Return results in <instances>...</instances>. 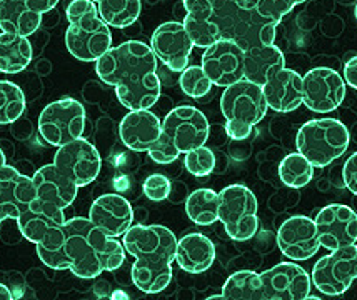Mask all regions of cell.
Here are the masks:
<instances>
[{
  "label": "cell",
  "instance_id": "1",
  "mask_svg": "<svg viewBox=\"0 0 357 300\" xmlns=\"http://www.w3.org/2000/svg\"><path fill=\"white\" fill-rule=\"evenodd\" d=\"M36 247L45 267L70 270L75 277L86 281L117 270L126 262L127 253L121 240L102 232L89 217L66 221Z\"/></svg>",
  "mask_w": 357,
  "mask_h": 300
},
{
  "label": "cell",
  "instance_id": "2",
  "mask_svg": "<svg viewBox=\"0 0 357 300\" xmlns=\"http://www.w3.org/2000/svg\"><path fill=\"white\" fill-rule=\"evenodd\" d=\"M96 72L102 82L116 87L119 102L129 111H146L160 99L157 57L146 42L127 40L110 47L96 62Z\"/></svg>",
  "mask_w": 357,
  "mask_h": 300
},
{
  "label": "cell",
  "instance_id": "3",
  "mask_svg": "<svg viewBox=\"0 0 357 300\" xmlns=\"http://www.w3.org/2000/svg\"><path fill=\"white\" fill-rule=\"evenodd\" d=\"M177 240L171 229L155 223H135L122 235L126 252L135 259L130 277L140 292L159 294L171 284Z\"/></svg>",
  "mask_w": 357,
  "mask_h": 300
},
{
  "label": "cell",
  "instance_id": "4",
  "mask_svg": "<svg viewBox=\"0 0 357 300\" xmlns=\"http://www.w3.org/2000/svg\"><path fill=\"white\" fill-rule=\"evenodd\" d=\"M214 20L220 39L234 40L244 50L275 44L279 24L254 0H214Z\"/></svg>",
  "mask_w": 357,
  "mask_h": 300
},
{
  "label": "cell",
  "instance_id": "5",
  "mask_svg": "<svg viewBox=\"0 0 357 300\" xmlns=\"http://www.w3.org/2000/svg\"><path fill=\"white\" fill-rule=\"evenodd\" d=\"M209 134V120L197 107L178 105L165 116L159 141L147 150V154L155 164H171L181 154L206 145Z\"/></svg>",
  "mask_w": 357,
  "mask_h": 300
},
{
  "label": "cell",
  "instance_id": "6",
  "mask_svg": "<svg viewBox=\"0 0 357 300\" xmlns=\"http://www.w3.org/2000/svg\"><path fill=\"white\" fill-rule=\"evenodd\" d=\"M69 27L66 45L72 57L80 62H97L112 47L110 27L102 20L93 0H72L66 7Z\"/></svg>",
  "mask_w": 357,
  "mask_h": 300
},
{
  "label": "cell",
  "instance_id": "7",
  "mask_svg": "<svg viewBox=\"0 0 357 300\" xmlns=\"http://www.w3.org/2000/svg\"><path fill=\"white\" fill-rule=\"evenodd\" d=\"M267 105L262 87L242 79L225 87L220 97V112L225 119V134L232 141H245L254 127L266 117Z\"/></svg>",
  "mask_w": 357,
  "mask_h": 300
},
{
  "label": "cell",
  "instance_id": "8",
  "mask_svg": "<svg viewBox=\"0 0 357 300\" xmlns=\"http://www.w3.org/2000/svg\"><path fill=\"white\" fill-rule=\"evenodd\" d=\"M351 135L347 127L337 119H314L301 127L296 147L314 167H327L342 157L349 147Z\"/></svg>",
  "mask_w": 357,
  "mask_h": 300
},
{
  "label": "cell",
  "instance_id": "9",
  "mask_svg": "<svg viewBox=\"0 0 357 300\" xmlns=\"http://www.w3.org/2000/svg\"><path fill=\"white\" fill-rule=\"evenodd\" d=\"M257 198L249 187L232 184L219 192V221L225 234L236 242H245L259 229Z\"/></svg>",
  "mask_w": 357,
  "mask_h": 300
},
{
  "label": "cell",
  "instance_id": "10",
  "mask_svg": "<svg viewBox=\"0 0 357 300\" xmlns=\"http://www.w3.org/2000/svg\"><path fill=\"white\" fill-rule=\"evenodd\" d=\"M86 120L84 105L79 100L66 97L44 107L39 116L37 129L49 145L62 147L82 137Z\"/></svg>",
  "mask_w": 357,
  "mask_h": 300
},
{
  "label": "cell",
  "instance_id": "11",
  "mask_svg": "<svg viewBox=\"0 0 357 300\" xmlns=\"http://www.w3.org/2000/svg\"><path fill=\"white\" fill-rule=\"evenodd\" d=\"M357 278V245L335 248L312 267L311 281L321 294L342 295Z\"/></svg>",
  "mask_w": 357,
  "mask_h": 300
},
{
  "label": "cell",
  "instance_id": "12",
  "mask_svg": "<svg viewBox=\"0 0 357 300\" xmlns=\"http://www.w3.org/2000/svg\"><path fill=\"white\" fill-rule=\"evenodd\" d=\"M54 166L77 187H86L100 174L102 157L93 143L80 137L59 147L54 155Z\"/></svg>",
  "mask_w": 357,
  "mask_h": 300
},
{
  "label": "cell",
  "instance_id": "13",
  "mask_svg": "<svg viewBox=\"0 0 357 300\" xmlns=\"http://www.w3.org/2000/svg\"><path fill=\"white\" fill-rule=\"evenodd\" d=\"M303 104L309 111L329 113L342 104L346 97V80L329 67H316L303 77Z\"/></svg>",
  "mask_w": 357,
  "mask_h": 300
},
{
  "label": "cell",
  "instance_id": "14",
  "mask_svg": "<svg viewBox=\"0 0 357 300\" xmlns=\"http://www.w3.org/2000/svg\"><path fill=\"white\" fill-rule=\"evenodd\" d=\"M201 67L214 86H232L244 79V49L234 40L219 39L204 49Z\"/></svg>",
  "mask_w": 357,
  "mask_h": 300
},
{
  "label": "cell",
  "instance_id": "15",
  "mask_svg": "<svg viewBox=\"0 0 357 300\" xmlns=\"http://www.w3.org/2000/svg\"><path fill=\"white\" fill-rule=\"evenodd\" d=\"M314 222L321 247L329 252L357 242V214L351 207L342 204L326 205L319 210Z\"/></svg>",
  "mask_w": 357,
  "mask_h": 300
},
{
  "label": "cell",
  "instance_id": "16",
  "mask_svg": "<svg viewBox=\"0 0 357 300\" xmlns=\"http://www.w3.org/2000/svg\"><path fill=\"white\" fill-rule=\"evenodd\" d=\"M266 300H305L311 294L312 281L296 262H280L261 274Z\"/></svg>",
  "mask_w": 357,
  "mask_h": 300
},
{
  "label": "cell",
  "instance_id": "17",
  "mask_svg": "<svg viewBox=\"0 0 357 300\" xmlns=\"http://www.w3.org/2000/svg\"><path fill=\"white\" fill-rule=\"evenodd\" d=\"M151 49L172 72H182L189 65L194 44L182 22H164L155 29L151 39Z\"/></svg>",
  "mask_w": 357,
  "mask_h": 300
},
{
  "label": "cell",
  "instance_id": "18",
  "mask_svg": "<svg viewBox=\"0 0 357 300\" xmlns=\"http://www.w3.org/2000/svg\"><path fill=\"white\" fill-rule=\"evenodd\" d=\"M279 251L291 260H307L321 248L316 222L305 215L289 217L278 230Z\"/></svg>",
  "mask_w": 357,
  "mask_h": 300
},
{
  "label": "cell",
  "instance_id": "19",
  "mask_svg": "<svg viewBox=\"0 0 357 300\" xmlns=\"http://www.w3.org/2000/svg\"><path fill=\"white\" fill-rule=\"evenodd\" d=\"M36 197L32 177L22 175L14 166L0 168V223L17 221Z\"/></svg>",
  "mask_w": 357,
  "mask_h": 300
},
{
  "label": "cell",
  "instance_id": "20",
  "mask_svg": "<svg viewBox=\"0 0 357 300\" xmlns=\"http://www.w3.org/2000/svg\"><path fill=\"white\" fill-rule=\"evenodd\" d=\"M89 219L110 237H122L134 226V209L119 194H104L92 202Z\"/></svg>",
  "mask_w": 357,
  "mask_h": 300
},
{
  "label": "cell",
  "instance_id": "21",
  "mask_svg": "<svg viewBox=\"0 0 357 300\" xmlns=\"http://www.w3.org/2000/svg\"><path fill=\"white\" fill-rule=\"evenodd\" d=\"M66 221V209L45 204L33 197L27 209L22 210V214L17 217L15 223L24 239L32 244H39Z\"/></svg>",
  "mask_w": 357,
  "mask_h": 300
},
{
  "label": "cell",
  "instance_id": "22",
  "mask_svg": "<svg viewBox=\"0 0 357 300\" xmlns=\"http://www.w3.org/2000/svg\"><path fill=\"white\" fill-rule=\"evenodd\" d=\"M267 105L275 112L286 113L303 105V77L296 70L280 69L271 75L262 86Z\"/></svg>",
  "mask_w": 357,
  "mask_h": 300
},
{
  "label": "cell",
  "instance_id": "23",
  "mask_svg": "<svg viewBox=\"0 0 357 300\" xmlns=\"http://www.w3.org/2000/svg\"><path fill=\"white\" fill-rule=\"evenodd\" d=\"M160 132H162V120L149 109L129 111L119 125L122 143L134 152H147L159 141Z\"/></svg>",
  "mask_w": 357,
  "mask_h": 300
},
{
  "label": "cell",
  "instance_id": "24",
  "mask_svg": "<svg viewBox=\"0 0 357 300\" xmlns=\"http://www.w3.org/2000/svg\"><path fill=\"white\" fill-rule=\"evenodd\" d=\"M33 187H36V198L52 204L61 209H67L77 197L79 187L59 171L54 164L37 168L32 177Z\"/></svg>",
  "mask_w": 357,
  "mask_h": 300
},
{
  "label": "cell",
  "instance_id": "25",
  "mask_svg": "<svg viewBox=\"0 0 357 300\" xmlns=\"http://www.w3.org/2000/svg\"><path fill=\"white\" fill-rule=\"evenodd\" d=\"M185 8L184 27L194 47L207 49L220 39L218 24L214 20V0H182Z\"/></svg>",
  "mask_w": 357,
  "mask_h": 300
},
{
  "label": "cell",
  "instance_id": "26",
  "mask_svg": "<svg viewBox=\"0 0 357 300\" xmlns=\"http://www.w3.org/2000/svg\"><path fill=\"white\" fill-rule=\"evenodd\" d=\"M215 260V245L202 234H187L177 240L176 262L189 274H202Z\"/></svg>",
  "mask_w": 357,
  "mask_h": 300
},
{
  "label": "cell",
  "instance_id": "27",
  "mask_svg": "<svg viewBox=\"0 0 357 300\" xmlns=\"http://www.w3.org/2000/svg\"><path fill=\"white\" fill-rule=\"evenodd\" d=\"M286 67L282 50L272 45H257L244 50V79L257 86H264L274 72Z\"/></svg>",
  "mask_w": 357,
  "mask_h": 300
},
{
  "label": "cell",
  "instance_id": "28",
  "mask_svg": "<svg viewBox=\"0 0 357 300\" xmlns=\"http://www.w3.org/2000/svg\"><path fill=\"white\" fill-rule=\"evenodd\" d=\"M42 24V14L33 12L25 0H6L0 7V29L2 32L29 37L37 32Z\"/></svg>",
  "mask_w": 357,
  "mask_h": 300
},
{
  "label": "cell",
  "instance_id": "29",
  "mask_svg": "<svg viewBox=\"0 0 357 300\" xmlns=\"http://www.w3.org/2000/svg\"><path fill=\"white\" fill-rule=\"evenodd\" d=\"M33 49L29 37L17 33H0V72L19 74L32 62Z\"/></svg>",
  "mask_w": 357,
  "mask_h": 300
},
{
  "label": "cell",
  "instance_id": "30",
  "mask_svg": "<svg viewBox=\"0 0 357 300\" xmlns=\"http://www.w3.org/2000/svg\"><path fill=\"white\" fill-rule=\"evenodd\" d=\"M185 214L197 226H212L219 221V194L212 189H197L185 198Z\"/></svg>",
  "mask_w": 357,
  "mask_h": 300
},
{
  "label": "cell",
  "instance_id": "31",
  "mask_svg": "<svg viewBox=\"0 0 357 300\" xmlns=\"http://www.w3.org/2000/svg\"><path fill=\"white\" fill-rule=\"evenodd\" d=\"M224 300H266L261 274L254 270H239L225 281Z\"/></svg>",
  "mask_w": 357,
  "mask_h": 300
},
{
  "label": "cell",
  "instance_id": "32",
  "mask_svg": "<svg viewBox=\"0 0 357 300\" xmlns=\"http://www.w3.org/2000/svg\"><path fill=\"white\" fill-rule=\"evenodd\" d=\"M99 14L109 27L126 29L135 24L142 10L140 0H97Z\"/></svg>",
  "mask_w": 357,
  "mask_h": 300
},
{
  "label": "cell",
  "instance_id": "33",
  "mask_svg": "<svg viewBox=\"0 0 357 300\" xmlns=\"http://www.w3.org/2000/svg\"><path fill=\"white\" fill-rule=\"evenodd\" d=\"M279 177L291 189H303L314 177V166L303 154H289L280 160Z\"/></svg>",
  "mask_w": 357,
  "mask_h": 300
},
{
  "label": "cell",
  "instance_id": "34",
  "mask_svg": "<svg viewBox=\"0 0 357 300\" xmlns=\"http://www.w3.org/2000/svg\"><path fill=\"white\" fill-rule=\"evenodd\" d=\"M25 112V94L10 80H0V125L14 124Z\"/></svg>",
  "mask_w": 357,
  "mask_h": 300
},
{
  "label": "cell",
  "instance_id": "35",
  "mask_svg": "<svg viewBox=\"0 0 357 300\" xmlns=\"http://www.w3.org/2000/svg\"><path fill=\"white\" fill-rule=\"evenodd\" d=\"M178 86L187 97L192 99H202L207 94H211V88L214 84L211 82L209 77L201 65H187L181 72V79H178Z\"/></svg>",
  "mask_w": 357,
  "mask_h": 300
},
{
  "label": "cell",
  "instance_id": "36",
  "mask_svg": "<svg viewBox=\"0 0 357 300\" xmlns=\"http://www.w3.org/2000/svg\"><path fill=\"white\" fill-rule=\"evenodd\" d=\"M184 155V166L187 168V172L192 174L194 177H207L215 171L218 160H215L214 152H212L209 147H197V149L189 150Z\"/></svg>",
  "mask_w": 357,
  "mask_h": 300
},
{
  "label": "cell",
  "instance_id": "37",
  "mask_svg": "<svg viewBox=\"0 0 357 300\" xmlns=\"http://www.w3.org/2000/svg\"><path fill=\"white\" fill-rule=\"evenodd\" d=\"M172 182L167 179L164 174H152L149 175L142 184L144 196L152 202H162L167 200L171 196Z\"/></svg>",
  "mask_w": 357,
  "mask_h": 300
},
{
  "label": "cell",
  "instance_id": "38",
  "mask_svg": "<svg viewBox=\"0 0 357 300\" xmlns=\"http://www.w3.org/2000/svg\"><path fill=\"white\" fill-rule=\"evenodd\" d=\"M342 180L344 185L351 190L354 196H357V152L346 160L342 167Z\"/></svg>",
  "mask_w": 357,
  "mask_h": 300
},
{
  "label": "cell",
  "instance_id": "39",
  "mask_svg": "<svg viewBox=\"0 0 357 300\" xmlns=\"http://www.w3.org/2000/svg\"><path fill=\"white\" fill-rule=\"evenodd\" d=\"M344 80H346V86L357 90V56L349 58L344 65Z\"/></svg>",
  "mask_w": 357,
  "mask_h": 300
},
{
  "label": "cell",
  "instance_id": "40",
  "mask_svg": "<svg viewBox=\"0 0 357 300\" xmlns=\"http://www.w3.org/2000/svg\"><path fill=\"white\" fill-rule=\"evenodd\" d=\"M27 6L32 8L33 12H39V14H47V12L54 10V7L57 6L59 0H25Z\"/></svg>",
  "mask_w": 357,
  "mask_h": 300
},
{
  "label": "cell",
  "instance_id": "41",
  "mask_svg": "<svg viewBox=\"0 0 357 300\" xmlns=\"http://www.w3.org/2000/svg\"><path fill=\"white\" fill-rule=\"evenodd\" d=\"M14 297L15 295L12 294V290L6 284H0V300H12Z\"/></svg>",
  "mask_w": 357,
  "mask_h": 300
},
{
  "label": "cell",
  "instance_id": "42",
  "mask_svg": "<svg viewBox=\"0 0 357 300\" xmlns=\"http://www.w3.org/2000/svg\"><path fill=\"white\" fill-rule=\"evenodd\" d=\"M6 164H7V157H6V154H3V150L0 149V168L6 166Z\"/></svg>",
  "mask_w": 357,
  "mask_h": 300
},
{
  "label": "cell",
  "instance_id": "43",
  "mask_svg": "<svg viewBox=\"0 0 357 300\" xmlns=\"http://www.w3.org/2000/svg\"><path fill=\"white\" fill-rule=\"evenodd\" d=\"M127 299V295H124V292H121V290H116V292L112 294V299Z\"/></svg>",
  "mask_w": 357,
  "mask_h": 300
},
{
  "label": "cell",
  "instance_id": "44",
  "mask_svg": "<svg viewBox=\"0 0 357 300\" xmlns=\"http://www.w3.org/2000/svg\"><path fill=\"white\" fill-rule=\"evenodd\" d=\"M218 299H220V300H224V297H222V294H220V295H211V297H209V299H207V300H218Z\"/></svg>",
  "mask_w": 357,
  "mask_h": 300
},
{
  "label": "cell",
  "instance_id": "45",
  "mask_svg": "<svg viewBox=\"0 0 357 300\" xmlns=\"http://www.w3.org/2000/svg\"><path fill=\"white\" fill-rule=\"evenodd\" d=\"M307 300H319V297H314V295H307Z\"/></svg>",
  "mask_w": 357,
  "mask_h": 300
},
{
  "label": "cell",
  "instance_id": "46",
  "mask_svg": "<svg viewBox=\"0 0 357 300\" xmlns=\"http://www.w3.org/2000/svg\"><path fill=\"white\" fill-rule=\"evenodd\" d=\"M354 17H356V20H357V3H356V7H354Z\"/></svg>",
  "mask_w": 357,
  "mask_h": 300
},
{
  "label": "cell",
  "instance_id": "47",
  "mask_svg": "<svg viewBox=\"0 0 357 300\" xmlns=\"http://www.w3.org/2000/svg\"><path fill=\"white\" fill-rule=\"evenodd\" d=\"M304 2H307V0H297V6H299V3H304Z\"/></svg>",
  "mask_w": 357,
  "mask_h": 300
},
{
  "label": "cell",
  "instance_id": "48",
  "mask_svg": "<svg viewBox=\"0 0 357 300\" xmlns=\"http://www.w3.org/2000/svg\"><path fill=\"white\" fill-rule=\"evenodd\" d=\"M3 3H6V0H0V7H2Z\"/></svg>",
  "mask_w": 357,
  "mask_h": 300
},
{
  "label": "cell",
  "instance_id": "49",
  "mask_svg": "<svg viewBox=\"0 0 357 300\" xmlns=\"http://www.w3.org/2000/svg\"><path fill=\"white\" fill-rule=\"evenodd\" d=\"M93 2H97V0H93Z\"/></svg>",
  "mask_w": 357,
  "mask_h": 300
}]
</instances>
